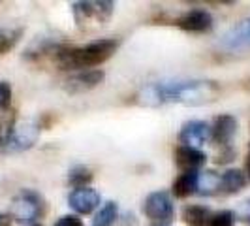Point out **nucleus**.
Masks as SVG:
<instances>
[{
    "mask_svg": "<svg viewBox=\"0 0 250 226\" xmlns=\"http://www.w3.org/2000/svg\"><path fill=\"white\" fill-rule=\"evenodd\" d=\"M224 153H220L218 157H216V164H226V162H231L233 160V157H235V151L231 149L229 145L228 147H222Z\"/></svg>",
    "mask_w": 250,
    "mask_h": 226,
    "instance_id": "obj_26",
    "label": "nucleus"
},
{
    "mask_svg": "<svg viewBox=\"0 0 250 226\" xmlns=\"http://www.w3.org/2000/svg\"><path fill=\"white\" fill-rule=\"evenodd\" d=\"M205 160L207 157L200 149L185 147V145H179L175 149V164L181 172H198L205 164Z\"/></svg>",
    "mask_w": 250,
    "mask_h": 226,
    "instance_id": "obj_13",
    "label": "nucleus"
},
{
    "mask_svg": "<svg viewBox=\"0 0 250 226\" xmlns=\"http://www.w3.org/2000/svg\"><path fill=\"white\" fill-rule=\"evenodd\" d=\"M12 102V87L8 81H0V110H6Z\"/></svg>",
    "mask_w": 250,
    "mask_h": 226,
    "instance_id": "obj_23",
    "label": "nucleus"
},
{
    "mask_svg": "<svg viewBox=\"0 0 250 226\" xmlns=\"http://www.w3.org/2000/svg\"><path fill=\"white\" fill-rule=\"evenodd\" d=\"M173 196L175 198H188L198 192V172H183L181 176L173 181Z\"/></svg>",
    "mask_w": 250,
    "mask_h": 226,
    "instance_id": "obj_14",
    "label": "nucleus"
},
{
    "mask_svg": "<svg viewBox=\"0 0 250 226\" xmlns=\"http://www.w3.org/2000/svg\"><path fill=\"white\" fill-rule=\"evenodd\" d=\"M68 203L79 215H88L92 213L98 205H100V192H96L94 188L83 187V188H74L68 196Z\"/></svg>",
    "mask_w": 250,
    "mask_h": 226,
    "instance_id": "obj_10",
    "label": "nucleus"
},
{
    "mask_svg": "<svg viewBox=\"0 0 250 226\" xmlns=\"http://www.w3.org/2000/svg\"><path fill=\"white\" fill-rule=\"evenodd\" d=\"M220 49L228 53H243L250 51V17H245L237 25L228 28L218 42Z\"/></svg>",
    "mask_w": 250,
    "mask_h": 226,
    "instance_id": "obj_6",
    "label": "nucleus"
},
{
    "mask_svg": "<svg viewBox=\"0 0 250 226\" xmlns=\"http://www.w3.org/2000/svg\"><path fill=\"white\" fill-rule=\"evenodd\" d=\"M92 179H94V176H92L90 168H87V166H75V168L70 170V174H68V183L74 188L88 187Z\"/></svg>",
    "mask_w": 250,
    "mask_h": 226,
    "instance_id": "obj_19",
    "label": "nucleus"
},
{
    "mask_svg": "<svg viewBox=\"0 0 250 226\" xmlns=\"http://www.w3.org/2000/svg\"><path fill=\"white\" fill-rule=\"evenodd\" d=\"M175 25L190 34H205L213 28V15L207 10H188L177 19Z\"/></svg>",
    "mask_w": 250,
    "mask_h": 226,
    "instance_id": "obj_8",
    "label": "nucleus"
},
{
    "mask_svg": "<svg viewBox=\"0 0 250 226\" xmlns=\"http://www.w3.org/2000/svg\"><path fill=\"white\" fill-rule=\"evenodd\" d=\"M104 70H85V72H79L75 74L74 77H70L66 81V90L70 92H85V90H90V89L98 87L102 81H104Z\"/></svg>",
    "mask_w": 250,
    "mask_h": 226,
    "instance_id": "obj_12",
    "label": "nucleus"
},
{
    "mask_svg": "<svg viewBox=\"0 0 250 226\" xmlns=\"http://www.w3.org/2000/svg\"><path fill=\"white\" fill-rule=\"evenodd\" d=\"M143 213L156 226H169L173 223V217H175L171 196L166 190L150 192L143 202Z\"/></svg>",
    "mask_w": 250,
    "mask_h": 226,
    "instance_id": "obj_5",
    "label": "nucleus"
},
{
    "mask_svg": "<svg viewBox=\"0 0 250 226\" xmlns=\"http://www.w3.org/2000/svg\"><path fill=\"white\" fill-rule=\"evenodd\" d=\"M235 219H239L241 223H245V225H250V198L245 202H241V205H239L237 209H235Z\"/></svg>",
    "mask_w": 250,
    "mask_h": 226,
    "instance_id": "obj_24",
    "label": "nucleus"
},
{
    "mask_svg": "<svg viewBox=\"0 0 250 226\" xmlns=\"http://www.w3.org/2000/svg\"><path fill=\"white\" fill-rule=\"evenodd\" d=\"M0 226H12V215L0 213Z\"/></svg>",
    "mask_w": 250,
    "mask_h": 226,
    "instance_id": "obj_27",
    "label": "nucleus"
},
{
    "mask_svg": "<svg viewBox=\"0 0 250 226\" xmlns=\"http://www.w3.org/2000/svg\"><path fill=\"white\" fill-rule=\"evenodd\" d=\"M38 136H40V125H38L34 119H26L23 123H15L12 130V136L6 143V151H12V153H17V151H26L30 149L34 143H36Z\"/></svg>",
    "mask_w": 250,
    "mask_h": 226,
    "instance_id": "obj_7",
    "label": "nucleus"
},
{
    "mask_svg": "<svg viewBox=\"0 0 250 226\" xmlns=\"http://www.w3.org/2000/svg\"><path fill=\"white\" fill-rule=\"evenodd\" d=\"M117 47H119V40L113 38L94 40L81 47H68L59 44L53 53V59L61 66V70H79V68L94 70V66H100L105 61H109Z\"/></svg>",
    "mask_w": 250,
    "mask_h": 226,
    "instance_id": "obj_2",
    "label": "nucleus"
},
{
    "mask_svg": "<svg viewBox=\"0 0 250 226\" xmlns=\"http://www.w3.org/2000/svg\"><path fill=\"white\" fill-rule=\"evenodd\" d=\"M209 139H211V126L205 121H188L183 125L181 132H179V141L185 147L200 149Z\"/></svg>",
    "mask_w": 250,
    "mask_h": 226,
    "instance_id": "obj_9",
    "label": "nucleus"
},
{
    "mask_svg": "<svg viewBox=\"0 0 250 226\" xmlns=\"http://www.w3.org/2000/svg\"><path fill=\"white\" fill-rule=\"evenodd\" d=\"M247 185V176L241 170H226L220 176V192L235 194Z\"/></svg>",
    "mask_w": 250,
    "mask_h": 226,
    "instance_id": "obj_15",
    "label": "nucleus"
},
{
    "mask_svg": "<svg viewBox=\"0 0 250 226\" xmlns=\"http://www.w3.org/2000/svg\"><path fill=\"white\" fill-rule=\"evenodd\" d=\"M237 132V119L233 115L222 113L218 117H214L213 126H211V139L220 147H228V143Z\"/></svg>",
    "mask_w": 250,
    "mask_h": 226,
    "instance_id": "obj_11",
    "label": "nucleus"
},
{
    "mask_svg": "<svg viewBox=\"0 0 250 226\" xmlns=\"http://www.w3.org/2000/svg\"><path fill=\"white\" fill-rule=\"evenodd\" d=\"M45 211V203L43 198L38 194L36 190L25 188L19 194H15L12 200V207H10V215L15 219L19 225H30L38 221Z\"/></svg>",
    "mask_w": 250,
    "mask_h": 226,
    "instance_id": "obj_4",
    "label": "nucleus"
},
{
    "mask_svg": "<svg viewBox=\"0 0 250 226\" xmlns=\"http://www.w3.org/2000/svg\"><path fill=\"white\" fill-rule=\"evenodd\" d=\"M32 226H42V225H32Z\"/></svg>",
    "mask_w": 250,
    "mask_h": 226,
    "instance_id": "obj_29",
    "label": "nucleus"
},
{
    "mask_svg": "<svg viewBox=\"0 0 250 226\" xmlns=\"http://www.w3.org/2000/svg\"><path fill=\"white\" fill-rule=\"evenodd\" d=\"M233 223H235V215H233V211L222 209V211L211 213L207 226H233Z\"/></svg>",
    "mask_w": 250,
    "mask_h": 226,
    "instance_id": "obj_22",
    "label": "nucleus"
},
{
    "mask_svg": "<svg viewBox=\"0 0 250 226\" xmlns=\"http://www.w3.org/2000/svg\"><path fill=\"white\" fill-rule=\"evenodd\" d=\"M13 126H15V115L12 112L0 113V149L6 147L8 139L12 136Z\"/></svg>",
    "mask_w": 250,
    "mask_h": 226,
    "instance_id": "obj_20",
    "label": "nucleus"
},
{
    "mask_svg": "<svg viewBox=\"0 0 250 226\" xmlns=\"http://www.w3.org/2000/svg\"><path fill=\"white\" fill-rule=\"evenodd\" d=\"M220 85L209 79H173L154 81L143 87L138 94V102L149 108H158L167 102L185 106H205L218 98Z\"/></svg>",
    "mask_w": 250,
    "mask_h": 226,
    "instance_id": "obj_1",
    "label": "nucleus"
},
{
    "mask_svg": "<svg viewBox=\"0 0 250 226\" xmlns=\"http://www.w3.org/2000/svg\"><path fill=\"white\" fill-rule=\"evenodd\" d=\"M55 226H83V223L77 215H64L55 223Z\"/></svg>",
    "mask_w": 250,
    "mask_h": 226,
    "instance_id": "obj_25",
    "label": "nucleus"
},
{
    "mask_svg": "<svg viewBox=\"0 0 250 226\" xmlns=\"http://www.w3.org/2000/svg\"><path fill=\"white\" fill-rule=\"evenodd\" d=\"M216 192H220V174H216L213 170L198 174V194L213 196Z\"/></svg>",
    "mask_w": 250,
    "mask_h": 226,
    "instance_id": "obj_17",
    "label": "nucleus"
},
{
    "mask_svg": "<svg viewBox=\"0 0 250 226\" xmlns=\"http://www.w3.org/2000/svg\"><path fill=\"white\" fill-rule=\"evenodd\" d=\"M115 4L113 2H75L72 6L74 19L79 28L83 30H94L98 26H104L113 15Z\"/></svg>",
    "mask_w": 250,
    "mask_h": 226,
    "instance_id": "obj_3",
    "label": "nucleus"
},
{
    "mask_svg": "<svg viewBox=\"0 0 250 226\" xmlns=\"http://www.w3.org/2000/svg\"><path fill=\"white\" fill-rule=\"evenodd\" d=\"M245 168H247V177L250 179V149H249V157H247V164H245Z\"/></svg>",
    "mask_w": 250,
    "mask_h": 226,
    "instance_id": "obj_28",
    "label": "nucleus"
},
{
    "mask_svg": "<svg viewBox=\"0 0 250 226\" xmlns=\"http://www.w3.org/2000/svg\"><path fill=\"white\" fill-rule=\"evenodd\" d=\"M209 217H211L209 207H203L198 203L185 205V209H183V221L187 226H207Z\"/></svg>",
    "mask_w": 250,
    "mask_h": 226,
    "instance_id": "obj_16",
    "label": "nucleus"
},
{
    "mask_svg": "<svg viewBox=\"0 0 250 226\" xmlns=\"http://www.w3.org/2000/svg\"><path fill=\"white\" fill-rule=\"evenodd\" d=\"M119 219V205L117 202H105L96 213L92 226H113Z\"/></svg>",
    "mask_w": 250,
    "mask_h": 226,
    "instance_id": "obj_18",
    "label": "nucleus"
},
{
    "mask_svg": "<svg viewBox=\"0 0 250 226\" xmlns=\"http://www.w3.org/2000/svg\"><path fill=\"white\" fill-rule=\"evenodd\" d=\"M19 30H8V28H0V55L8 53L19 40Z\"/></svg>",
    "mask_w": 250,
    "mask_h": 226,
    "instance_id": "obj_21",
    "label": "nucleus"
}]
</instances>
